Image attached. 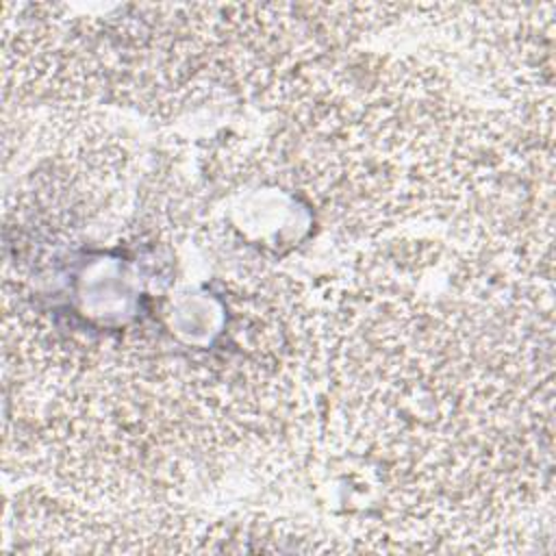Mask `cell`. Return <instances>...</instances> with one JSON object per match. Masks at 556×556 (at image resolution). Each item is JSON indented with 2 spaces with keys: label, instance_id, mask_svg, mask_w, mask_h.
<instances>
[{
  "label": "cell",
  "instance_id": "cell-1",
  "mask_svg": "<svg viewBox=\"0 0 556 556\" xmlns=\"http://www.w3.org/2000/svg\"><path fill=\"white\" fill-rule=\"evenodd\" d=\"M317 324L328 434L365 467L397 539L495 541L552 458V302L510 252L393 239Z\"/></svg>",
  "mask_w": 556,
  "mask_h": 556
}]
</instances>
